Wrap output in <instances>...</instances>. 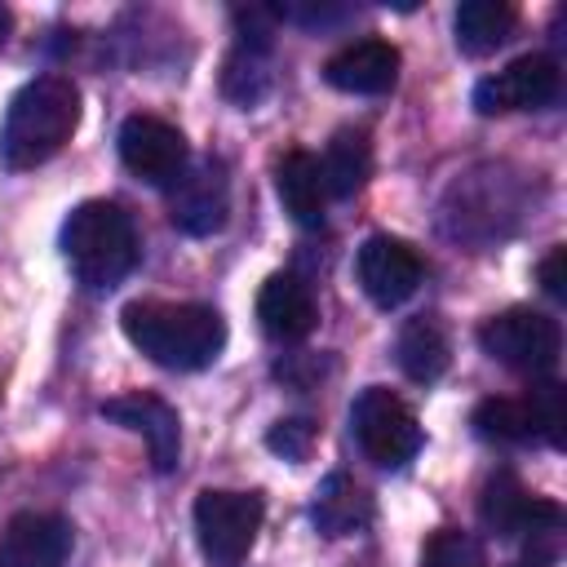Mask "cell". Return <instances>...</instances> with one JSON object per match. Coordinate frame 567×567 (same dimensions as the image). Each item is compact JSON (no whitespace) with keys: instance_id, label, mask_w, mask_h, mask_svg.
Wrapping results in <instances>:
<instances>
[{"instance_id":"obj_7","label":"cell","mask_w":567,"mask_h":567,"mask_svg":"<svg viewBox=\"0 0 567 567\" xmlns=\"http://www.w3.org/2000/svg\"><path fill=\"white\" fill-rule=\"evenodd\" d=\"M563 71L545 53H523L505 71L474 84V111L478 115H505V111H540L558 97Z\"/></svg>"},{"instance_id":"obj_14","label":"cell","mask_w":567,"mask_h":567,"mask_svg":"<svg viewBox=\"0 0 567 567\" xmlns=\"http://www.w3.org/2000/svg\"><path fill=\"white\" fill-rule=\"evenodd\" d=\"M257 319H261V332L275 337V341H301L315 332L319 323V306H315V292L306 279L279 270L261 284L257 292Z\"/></svg>"},{"instance_id":"obj_10","label":"cell","mask_w":567,"mask_h":567,"mask_svg":"<svg viewBox=\"0 0 567 567\" xmlns=\"http://www.w3.org/2000/svg\"><path fill=\"white\" fill-rule=\"evenodd\" d=\"M354 270H359V288L385 310L403 306L421 288V275H425L416 248L394 235H368L354 257Z\"/></svg>"},{"instance_id":"obj_1","label":"cell","mask_w":567,"mask_h":567,"mask_svg":"<svg viewBox=\"0 0 567 567\" xmlns=\"http://www.w3.org/2000/svg\"><path fill=\"white\" fill-rule=\"evenodd\" d=\"M124 337L159 368L195 372L208 368L226 346V323L199 301H128L120 310Z\"/></svg>"},{"instance_id":"obj_28","label":"cell","mask_w":567,"mask_h":567,"mask_svg":"<svg viewBox=\"0 0 567 567\" xmlns=\"http://www.w3.org/2000/svg\"><path fill=\"white\" fill-rule=\"evenodd\" d=\"M9 27H13V18H9V9L0 4V49H4V40H9Z\"/></svg>"},{"instance_id":"obj_21","label":"cell","mask_w":567,"mask_h":567,"mask_svg":"<svg viewBox=\"0 0 567 567\" xmlns=\"http://www.w3.org/2000/svg\"><path fill=\"white\" fill-rule=\"evenodd\" d=\"M270 44L261 40H239L235 53L226 58V71H221V93L239 106H257L266 93H270Z\"/></svg>"},{"instance_id":"obj_2","label":"cell","mask_w":567,"mask_h":567,"mask_svg":"<svg viewBox=\"0 0 567 567\" xmlns=\"http://www.w3.org/2000/svg\"><path fill=\"white\" fill-rule=\"evenodd\" d=\"M80 124V93L66 75H35L27 80L4 111L0 124V164L9 173L35 168L53 159Z\"/></svg>"},{"instance_id":"obj_9","label":"cell","mask_w":567,"mask_h":567,"mask_svg":"<svg viewBox=\"0 0 567 567\" xmlns=\"http://www.w3.org/2000/svg\"><path fill=\"white\" fill-rule=\"evenodd\" d=\"M230 213V182L221 159L186 164L182 177L168 186V221L186 235H213L226 226Z\"/></svg>"},{"instance_id":"obj_26","label":"cell","mask_w":567,"mask_h":567,"mask_svg":"<svg viewBox=\"0 0 567 567\" xmlns=\"http://www.w3.org/2000/svg\"><path fill=\"white\" fill-rule=\"evenodd\" d=\"M310 443H315V425H310L306 416L275 421V430L266 434V447L279 452L284 461H306V456H310Z\"/></svg>"},{"instance_id":"obj_6","label":"cell","mask_w":567,"mask_h":567,"mask_svg":"<svg viewBox=\"0 0 567 567\" xmlns=\"http://www.w3.org/2000/svg\"><path fill=\"white\" fill-rule=\"evenodd\" d=\"M478 346H483V354H492L496 363H505L514 372L545 377L563 354V328H558V319H549L532 306H509V310L483 319Z\"/></svg>"},{"instance_id":"obj_24","label":"cell","mask_w":567,"mask_h":567,"mask_svg":"<svg viewBox=\"0 0 567 567\" xmlns=\"http://www.w3.org/2000/svg\"><path fill=\"white\" fill-rule=\"evenodd\" d=\"M421 567H487V563H483V545H478L470 532L443 527V532H434V536L425 540Z\"/></svg>"},{"instance_id":"obj_22","label":"cell","mask_w":567,"mask_h":567,"mask_svg":"<svg viewBox=\"0 0 567 567\" xmlns=\"http://www.w3.org/2000/svg\"><path fill=\"white\" fill-rule=\"evenodd\" d=\"M474 434L487 439V443H509V447L532 443V439H536L532 403H527V399H505V394L483 399V403L474 408Z\"/></svg>"},{"instance_id":"obj_27","label":"cell","mask_w":567,"mask_h":567,"mask_svg":"<svg viewBox=\"0 0 567 567\" xmlns=\"http://www.w3.org/2000/svg\"><path fill=\"white\" fill-rule=\"evenodd\" d=\"M536 279H540V288H545V297L567 301V248H549L545 261L536 266Z\"/></svg>"},{"instance_id":"obj_13","label":"cell","mask_w":567,"mask_h":567,"mask_svg":"<svg viewBox=\"0 0 567 567\" xmlns=\"http://www.w3.org/2000/svg\"><path fill=\"white\" fill-rule=\"evenodd\" d=\"M323 80L341 93H359V97H377L390 93L399 80V49L390 40H354L346 49H337L323 62Z\"/></svg>"},{"instance_id":"obj_19","label":"cell","mask_w":567,"mask_h":567,"mask_svg":"<svg viewBox=\"0 0 567 567\" xmlns=\"http://www.w3.org/2000/svg\"><path fill=\"white\" fill-rule=\"evenodd\" d=\"M319 168H323L328 195H337V199L359 195L372 177V137H368V128H337Z\"/></svg>"},{"instance_id":"obj_12","label":"cell","mask_w":567,"mask_h":567,"mask_svg":"<svg viewBox=\"0 0 567 567\" xmlns=\"http://www.w3.org/2000/svg\"><path fill=\"white\" fill-rule=\"evenodd\" d=\"M71 523L58 514H13L0 532V567H66Z\"/></svg>"},{"instance_id":"obj_17","label":"cell","mask_w":567,"mask_h":567,"mask_svg":"<svg viewBox=\"0 0 567 567\" xmlns=\"http://www.w3.org/2000/svg\"><path fill=\"white\" fill-rule=\"evenodd\" d=\"M540 501H545V496H532V492L518 483V474L501 470V474H492V478L483 483L478 523H483V532H492V536H501V540H518V536L527 532V523L536 518Z\"/></svg>"},{"instance_id":"obj_15","label":"cell","mask_w":567,"mask_h":567,"mask_svg":"<svg viewBox=\"0 0 567 567\" xmlns=\"http://www.w3.org/2000/svg\"><path fill=\"white\" fill-rule=\"evenodd\" d=\"M275 190H279L284 213H288L297 226H319V221H323L328 186H323L319 155H310V151H288V155L275 164Z\"/></svg>"},{"instance_id":"obj_16","label":"cell","mask_w":567,"mask_h":567,"mask_svg":"<svg viewBox=\"0 0 567 567\" xmlns=\"http://www.w3.org/2000/svg\"><path fill=\"white\" fill-rule=\"evenodd\" d=\"M394 359L403 368L408 381L416 385H430L447 372L452 363V341H447V328L439 323V315H416L399 328V341H394Z\"/></svg>"},{"instance_id":"obj_20","label":"cell","mask_w":567,"mask_h":567,"mask_svg":"<svg viewBox=\"0 0 567 567\" xmlns=\"http://www.w3.org/2000/svg\"><path fill=\"white\" fill-rule=\"evenodd\" d=\"M514 22H518V13L505 0H465L452 18L456 49L470 53V58H487L509 40Z\"/></svg>"},{"instance_id":"obj_25","label":"cell","mask_w":567,"mask_h":567,"mask_svg":"<svg viewBox=\"0 0 567 567\" xmlns=\"http://www.w3.org/2000/svg\"><path fill=\"white\" fill-rule=\"evenodd\" d=\"M532 416H536V439H545L549 447H563V425H567V390L558 381H536L532 394Z\"/></svg>"},{"instance_id":"obj_3","label":"cell","mask_w":567,"mask_h":567,"mask_svg":"<svg viewBox=\"0 0 567 567\" xmlns=\"http://www.w3.org/2000/svg\"><path fill=\"white\" fill-rule=\"evenodd\" d=\"M62 257L84 288L106 292L137 266V226L120 204L84 199L62 221Z\"/></svg>"},{"instance_id":"obj_23","label":"cell","mask_w":567,"mask_h":567,"mask_svg":"<svg viewBox=\"0 0 567 567\" xmlns=\"http://www.w3.org/2000/svg\"><path fill=\"white\" fill-rule=\"evenodd\" d=\"M518 540H523V567H554L563 558V509L554 501H540L536 518Z\"/></svg>"},{"instance_id":"obj_5","label":"cell","mask_w":567,"mask_h":567,"mask_svg":"<svg viewBox=\"0 0 567 567\" xmlns=\"http://www.w3.org/2000/svg\"><path fill=\"white\" fill-rule=\"evenodd\" d=\"M266 505L257 492L208 487L195 496V540L208 567H239L261 532Z\"/></svg>"},{"instance_id":"obj_18","label":"cell","mask_w":567,"mask_h":567,"mask_svg":"<svg viewBox=\"0 0 567 567\" xmlns=\"http://www.w3.org/2000/svg\"><path fill=\"white\" fill-rule=\"evenodd\" d=\"M310 518L323 536H354L372 523V496L350 478V474H328L315 487Z\"/></svg>"},{"instance_id":"obj_8","label":"cell","mask_w":567,"mask_h":567,"mask_svg":"<svg viewBox=\"0 0 567 567\" xmlns=\"http://www.w3.org/2000/svg\"><path fill=\"white\" fill-rule=\"evenodd\" d=\"M120 159L133 177L151 186H173L186 168V137L159 115H128L120 124Z\"/></svg>"},{"instance_id":"obj_11","label":"cell","mask_w":567,"mask_h":567,"mask_svg":"<svg viewBox=\"0 0 567 567\" xmlns=\"http://www.w3.org/2000/svg\"><path fill=\"white\" fill-rule=\"evenodd\" d=\"M102 416L124 425V430H133V434H142L146 447H151V465L159 474H168L177 465V456H182V421L159 394H146V390L115 394V399L102 403Z\"/></svg>"},{"instance_id":"obj_4","label":"cell","mask_w":567,"mask_h":567,"mask_svg":"<svg viewBox=\"0 0 567 567\" xmlns=\"http://www.w3.org/2000/svg\"><path fill=\"white\" fill-rule=\"evenodd\" d=\"M350 434L359 443V452L381 465V470H399L421 452V425L416 412L385 385H368L354 394L350 403Z\"/></svg>"}]
</instances>
